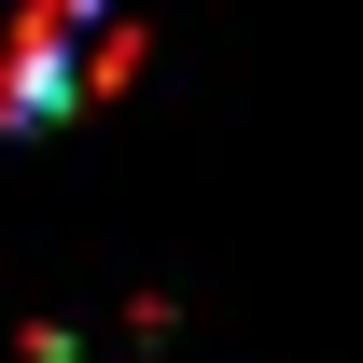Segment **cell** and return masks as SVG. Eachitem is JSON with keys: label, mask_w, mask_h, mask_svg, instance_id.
<instances>
[{"label": "cell", "mask_w": 363, "mask_h": 363, "mask_svg": "<svg viewBox=\"0 0 363 363\" xmlns=\"http://www.w3.org/2000/svg\"><path fill=\"white\" fill-rule=\"evenodd\" d=\"M140 70L126 0H0V126H70Z\"/></svg>", "instance_id": "6da1fadb"}]
</instances>
